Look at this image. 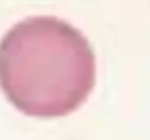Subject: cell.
<instances>
[{"mask_svg":"<svg viewBox=\"0 0 150 140\" xmlns=\"http://www.w3.org/2000/svg\"><path fill=\"white\" fill-rule=\"evenodd\" d=\"M96 80L86 37L54 16L16 23L0 43V88L29 117L55 118L76 111Z\"/></svg>","mask_w":150,"mask_h":140,"instance_id":"cell-1","label":"cell"}]
</instances>
